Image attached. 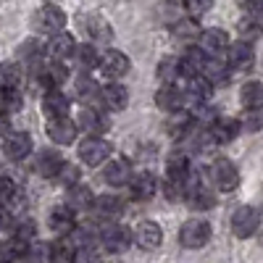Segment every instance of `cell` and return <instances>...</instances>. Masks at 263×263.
Instances as JSON below:
<instances>
[{
  "label": "cell",
  "mask_w": 263,
  "mask_h": 263,
  "mask_svg": "<svg viewBox=\"0 0 263 263\" xmlns=\"http://www.w3.org/2000/svg\"><path fill=\"white\" fill-rule=\"evenodd\" d=\"M179 242L187 250H200L211 242V224L205 218H190L179 229Z\"/></svg>",
  "instance_id": "6da1fadb"
},
{
  "label": "cell",
  "mask_w": 263,
  "mask_h": 263,
  "mask_svg": "<svg viewBox=\"0 0 263 263\" xmlns=\"http://www.w3.org/2000/svg\"><path fill=\"white\" fill-rule=\"evenodd\" d=\"M260 227V213L253 205H239L232 213V234L239 239H250Z\"/></svg>",
  "instance_id": "7a4b0ae2"
},
{
  "label": "cell",
  "mask_w": 263,
  "mask_h": 263,
  "mask_svg": "<svg viewBox=\"0 0 263 263\" xmlns=\"http://www.w3.org/2000/svg\"><path fill=\"white\" fill-rule=\"evenodd\" d=\"M100 242H103V248L108 250V253H124V250H129V245H132V232L126 229V227H121V224H116V221H108L103 229H100Z\"/></svg>",
  "instance_id": "3957f363"
},
{
  "label": "cell",
  "mask_w": 263,
  "mask_h": 263,
  "mask_svg": "<svg viewBox=\"0 0 263 263\" xmlns=\"http://www.w3.org/2000/svg\"><path fill=\"white\" fill-rule=\"evenodd\" d=\"M32 27L42 34H58L66 27V13L58 6H42L32 18Z\"/></svg>",
  "instance_id": "277c9868"
},
{
  "label": "cell",
  "mask_w": 263,
  "mask_h": 263,
  "mask_svg": "<svg viewBox=\"0 0 263 263\" xmlns=\"http://www.w3.org/2000/svg\"><path fill=\"white\" fill-rule=\"evenodd\" d=\"M211 182L221 190V192H232L239 184V171L229 158H216L211 163Z\"/></svg>",
  "instance_id": "5b68a950"
},
{
  "label": "cell",
  "mask_w": 263,
  "mask_h": 263,
  "mask_svg": "<svg viewBox=\"0 0 263 263\" xmlns=\"http://www.w3.org/2000/svg\"><path fill=\"white\" fill-rule=\"evenodd\" d=\"M111 153H114L111 142L103 140V137H87V140L79 145V158H82V163H87V166H100V163H105L108 158H111Z\"/></svg>",
  "instance_id": "8992f818"
},
{
  "label": "cell",
  "mask_w": 263,
  "mask_h": 263,
  "mask_svg": "<svg viewBox=\"0 0 263 263\" xmlns=\"http://www.w3.org/2000/svg\"><path fill=\"white\" fill-rule=\"evenodd\" d=\"M98 69H100L108 79H121V77L129 74L132 63H129V58H126L121 50H105V53L100 55Z\"/></svg>",
  "instance_id": "52a82bcc"
},
{
  "label": "cell",
  "mask_w": 263,
  "mask_h": 263,
  "mask_svg": "<svg viewBox=\"0 0 263 263\" xmlns=\"http://www.w3.org/2000/svg\"><path fill=\"white\" fill-rule=\"evenodd\" d=\"M74 208H69V205H58V208H53L50 211V216H48V227L53 229V234H58V237H69L74 229H77V218H74Z\"/></svg>",
  "instance_id": "ba28073f"
},
{
  "label": "cell",
  "mask_w": 263,
  "mask_h": 263,
  "mask_svg": "<svg viewBox=\"0 0 263 263\" xmlns=\"http://www.w3.org/2000/svg\"><path fill=\"white\" fill-rule=\"evenodd\" d=\"M77 124L69 119V116H55V119H48V137L58 145H71L77 140Z\"/></svg>",
  "instance_id": "9c48e42d"
},
{
  "label": "cell",
  "mask_w": 263,
  "mask_h": 263,
  "mask_svg": "<svg viewBox=\"0 0 263 263\" xmlns=\"http://www.w3.org/2000/svg\"><path fill=\"white\" fill-rule=\"evenodd\" d=\"M3 150L11 161H24L32 153V137L27 132H8L3 140Z\"/></svg>",
  "instance_id": "30bf717a"
},
{
  "label": "cell",
  "mask_w": 263,
  "mask_h": 263,
  "mask_svg": "<svg viewBox=\"0 0 263 263\" xmlns=\"http://www.w3.org/2000/svg\"><path fill=\"white\" fill-rule=\"evenodd\" d=\"M92 213L100 221H116L124 213V200L119 195H98L95 203H92Z\"/></svg>",
  "instance_id": "8fae6325"
},
{
  "label": "cell",
  "mask_w": 263,
  "mask_h": 263,
  "mask_svg": "<svg viewBox=\"0 0 263 263\" xmlns=\"http://www.w3.org/2000/svg\"><path fill=\"white\" fill-rule=\"evenodd\" d=\"M135 242L142 250H156L163 242V229L158 221H140L137 232H135Z\"/></svg>",
  "instance_id": "7c38bea8"
},
{
  "label": "cell",
  "mask_w": 263,
  "mask_h": 263,
  "mask_svg": "<svg viewBox=\"0 0 263 263\" xmlns=\"http://www.w3.org/2000/svg\"><path fill=\"white\" fill-rule=\"evenodd\" d=\"M77 126H79L82 132H87L90 137H100L103 132L108 129V119H105L100 111H95V108H82L79 119H77Z\"/></svg>",
  "instance_id": "4fadbf2b"
},
{
  "label": "cell",
  "mask_w": 263,
  "mask_h": 263,
  "mask_svg": "<svg viewBox=\"0 0 263 263\" xmlns=\"http://www.w3.org/2000/svg\"><path fill=\"white\" fill-rule=\"evenodd\" d=\"M156 190H158V179L153 177L150 171L135 174V177H132V182H129V192H132V197H135V200H150V197L156 195Z\"/></svg>",
  "instance_id": "5bb4252c"
},
{
  "label": "cell",
  "mask_w": 263,
  "mask_h": 263,
  "mask_svg": "<svg viewBox=\"0 0 263 263\" xmlns=\"http://www.w3.org/2000/svg\"><path fill=\"white\" fill-rule=\"evenodd\" d=\"M100 100H103V105L108 108V111H124L126 103H129V90L119 82H111L100 90Z\"/></svg>",
  "instance_id": "9a60e30c"
},
{
  "label": "cell",
  "mask_w": 263,
  "mask_h": 263,
  "mask_svg": "<svg viewBox=\"0 0 263 263\" xmlns=\"http://www.w3.org/2000/svg\"><path fill=\"white\" fill-rule=\"evenodd\" d=\"M255 61V53L250 48V42H237V45L229 48V55H227V63H229V69L234 71H250V66Z\"/></svg>",
  "instance_id": "2e32d148"
},
{
  "label": "cell",
  "mask_w": 263,
  "mask_h": 263,
  "mask_svg": "<svg viewBox=\"0 0 263 263\" xmlns=\"http://www.w3.org/2000/svg\"><path fill=\"white\" fill-rule=\"evenodd\" d=\"M103 179H105V184H111V187H124V184H129V182H132V166H129V161L114 158L111 163L103 168Z\"/></svg>",
  "instance_id": "e0dca14e"
},
{
  "label": "cell",
  "mask_w": 263,
  "mask_h": 263,
  "mask_svg": "<svg viewBox=\"0 0 263 263\" xmlns=\"http://www.w3.org/2000/svg\"><path fill=\"white\" fill-rule=\"evenodd\" d=\"M74 50H77V42H74V37H71L69 32H58V34H53L50 42H48V55H50L53 61L71 58Z\"/></svg>",
  "instance_id": "ac0fdd59"
},
{
  "label": "cell",
  "mask_w": 263,
  "mask_h": 263,
  "mask_svg": "<svg viewBox=\"0 0 263 263\" xmlns=\"http://www.w3.org/2000/svg\"><path fill=\"white\" fill-rule=\"evenodd\" d=\"M182 103H184V92L177 90V84H163L161 90L156 92V105L161 108V111H166V114L179 111Z\"/></svg>",
  "instance_id": "d6986e66"
},
{
  "label": "cell",
  "mask_w": 263,
  "mask_h": 263,
  "mask_svg": "<svg viewBox=\"0 0 263 263\" xmlns=\"http://www.w3.org/2000/svg\"><path fill=\"white\" fill-rule=\"evenodd\" d=\"M208 129H211V140H213V142H218V145H227V142H232V140L239 135V129H242V124L234 121V119H216Z\"/></svg>",
  "instance_id": "ffe728a7"
},
{
  "label": "cell",
  "mask_w": 263,
  "mask_h": 263,
  "mask_svg": "<svg viewBox=\"0 0 263 263\" xmlns=\"http://www.w3.org/2000/svg\"><path fill=\"white\" fill-rule=\"evenodd\" d=\"M184 200H187V205L195 208V211H208V208H213V203H216V195H213L211 190H205L200 182H192V184L187 187Z\"/></svg>",
  "instance_id": "44dd1931"
},
{
  "label": "cell",
  "mask_w": 263,
  "mask_h": 263,
  "mask_svg": "<svg viewBox=\"0 0 263 263\" xmlns=\"http://www.w3.org/2000/svg\"><path fill=\"white\" fill-rule=\"evenodd\" d=\"M211 90H213V82H211L208 77H203V74H197V77H190L184 98L192 100L195 105H203V103L211 98Z\"/></svg>",
  "instance_id": "7402d4cb"
},
{
  "label": "cell",
  "mask_w": 263,
  "mask_h": 263,
  "mask_svg": "<svg viewBox=\"0 0 263 263\" xmlns=\"http://www.w3.org/2000/svg\"><path fill=\"white\" fill-rule=\"evenodd\" d=\"M69 98H66L61 90H48L45 98H42V108H45V116L48 119H55V116H69Z\"/></svg>",
  "instance_id": "603a6c76"
},
{
  "label": "cell",
  "mask_w": 263,
  "mask_h": 263,
  "mask_svg": "<svg viewBox=\"0 0 263 263\" xmlns=\"http://www.w3.org/2000/svg\"><path fill=\"white\" fill-rule=\"evenodd\" d=\"M227 48H229V37H227L224 29H205L200 34V50L205 55H218Z\"/></svg>",
  "instance_id": "cb8c5ba5"
},
{
  "label": "cell",
  "mask_w": 263,
  "mask_h": 263,
  "mask_svg": "<svg viewBox=\"0 0 263 263\" xmlns=\"http://www.w3.org/2000/svg\"><path fill=\"white\" fill-rule=\"evenodd\" d=\"M63 158H61V153L55 150H42L40 156H37V171L42 174V177H48V179H55L61 168H63Z\"/></svg>",
  "instance_id": "d4e9b609"
},
{
  "label": "cell",
  "mask_w": 263,
  "mask_h": 263,
  "mask_svg": "<svg viewBox=\"0 0 263 263\" xmlns=\"http://www.w3.org/2000/svg\"><path fill=\"white\" fill-rule=\"evenodd\" d=\"M95 203V195L90 187H84V184H74L69 187V195H66V205L74 208V211H90Z\"/></svg>",
  "instance_id": "484cf974"
},
{
  "label": "cell",
  "mask_w": 263,
  "mask_h": 263,
  "mask_svg": "<svg viewBox=\"0 0 263 263\" xmlns=\"http://www.w3.org/2000/svg\"><path fill=\"white\" fill-rule=\"evenodd\" d=\"M166 174H168V179L171 182H187V177L192 174L190 168V158L184 156V153H171V158L166 163Z\"/></svg>",
  "instance_id": "4316f807"
},
{
  "label": "cell",
  "mask_w": 263,
  "mask_h": 263,
  "mask_svg": "<svg viewBox=\"0 0 263 263\" xmlns=\"http://www.w3.org/2000/svg\"><path fill=\"white\" fill-rule=\"evenodd\" d=\"M239 103L248 111H263V82H248L239 90Z\"/></svg>",
  "instance_id": "83f0119b"
},
{
  "label": "cell",
  "mask_w": 263,
  "mask_h": 263,
  "mask_svg": "<svg viewBox=\"0 0 263 263\" xmlns=\"http://www.w3.org/2000/svg\"><path fill=\"white\" fill-rule=\"evenodd\" d=\"M24 263H55L53 242H29L24 253Z\"/></svg>",
  "instance_id": "f1b7e54d"
},
{
  "label": "cell",
  "mask_w": 263,
  "mask_h": 263,
  "mask_svg": "<svg viewBox=\"0 0 263 263\" xmlns=\"http://www.w3.org/2000/svg\"><path fill=\"white\" fill-rule=\"evenodd\" d=\"M179 63H182V71H184L187 77H197V74L205 71V63H208V61H205V53L197 48V50H187Z\"/></svg>",
  "instance_id": "f546056e"
},
{
  "label": "cell",
  "mask_w": 263,
  "mask_h": 263,
  "mask_svg": "<svg viewBox=\"0 0 263 263\" xmlns=\"http://www.w3.org/2000/svg\"><path fill=\"white\" fill-rule=\"evenodd\" d=\"M21 103H24V98H21L18 87H0V111L3 114L21 111Z\"/></svg>",
  "instance_id": "4dcf8cb0"
},
{
  "label": "cell",
  "mask_w": 263,
  "mask_h": 263,
  "mask_svg": "<svg viewBox=\"0 0 263 263\" xmlns=\"http://www.w3.org/2000/svg\"><path fill=\"white\" fill-rule=\"evenodd\" d=\"M74 58H77V66L82 71H90V69H95V66L100 63V55H98V50L92 45H77Z\"/></svg>",
  "instance_id": "1f68e13d"
},
{
  "label": "cell",
  "mask_w": 263,
  "mask_h": 263,
  "mask_svg": "<svg viewBox=\"0 0 263 263\" xmlns=\"http://www.w3.org/2000/svg\"><path fill=\"white\" fill-rule=\"evenodd\" d=\"M182 74H184V71H182V63H179V61H174V58H163V61L158 63V79H161L163 84H174Z\"/></svg>",
  "instance_id": "d6a6232c"
},
{
  "label": "cell",
  "mask_w": 263,
  "mask_h": 263,
  "mask_svg": "<svg viewBox=\"0 0 263 263\" xmlns=\"http://www.w3.org/2000/svg\"><path fill=\"white\" fill-rule=\"evenodd\" d=\"M84 29H87V34H90L92 40H100V42L111 40V27H108V21L100 18V16H90V18H87Z\"/></svg>",
  "instance_id": "836d02e7"
},
{
  "label": "cell",
  "mask_w": 263,
  "mask_h": 263,
  "mask_svg": "<svg viewBox=\"0 0 263 263\" xmlns=\"http://www.w3.org/2000/svg\"><path fill=\"white\" fill-rule=\"evenodd\" d=\"M24 79V71L16 63H3L0 66V87H18Z\"/></svg>",
  "instance_id": "e575fe53"
},
{
  "label": "cell",
  "mask_w": 263,
  "mask_h": 263,
  "mask_svg": "<svg viewBox=\"0 0 263 263\" xmlns=\"http://www.w3.org/2000/svg\"><path fill=\"white\" fill-rule=\"evenodd\" d=\"M18 58H21V61H27V63H34V66H37V63H40V58H42V48L37 45L34 40H27L24 45L18 48Z\"/></svg>",
  "instance_id": "d590c367"
},
{
  "label": "cell",
  "mask_w": 263,
  "mask_h": 263,
  "mask_svg": "<svg viewBox=\"0 0 263 263\" xmlns=\"http://www.w3.org/2000/svg\"><path fill=\"white\" fill-rule=\"evenodd\" d=\"M13 197H16V184H13V179H8V177H3V174H0V208H6Z\"/></svg>",
  "instance_id": "8d00e7d4"
},
{
  "label": "cell",
  "mask_w": 263,
  "mask_h": 263,
  "mask_svg": "<svg viewBox=\"0 0 263 263\" xmlns=\"http://www.w3.org/2000/svg\"><path fill=\"white\" fill-rule=\"evenodd\" d=\"M55 179L61 184H66V187H74V184H79V168L71 166V163H63V168H61V174Z\"/></svg>",
  "instance_id": "74e56055"
},
{
  "label": "cell",
  "mask_w": 263,
  "mask_h": 263,
  "mask_svg": "<svg viewBox=\"0 0 263 263\" xmlns=\"http://www.w3.org/2000/svg\"><path fill=\"white\" fill-rule=\"evenodd\" d=\"M13 237L24 239V242H32V237H34V221H29V218H21V221L13 227Z\"/></svg>",
  "instance_id": "f35d334b"
},
{
  "label": "cell",
  "mask_w": 263,
  "mask_h": 263,
  "mask_svg": "<svg viewBox=\"0 0 263 263\" xmlns=\"http://www.w3.org/2000/svg\"><path fill=\"white\" fill-rule=\"evenodd\" d=\"M95 90H98V84H95V82H92L90 77H87V74L77 79V95H79L82 100L92 98V95H95Z\"/></svg>",
  "instance_id": "ab89813d"
},
{
  "label": "cell",
  "mask_w": 263,
  "mask_h": 263,
  "mask_svg": "<svg viewBox=\"0 0 263 263\" xmlns=\"http://www.w3.org/2000/svg\"><path fill=\"white\" fill-rule=\"evenodd\" d=\"M239 34L245 37V42L260 37V27H258V18H245L242 24H239Z\"/></svg>",
  "instance_id": "60d3db41"
},
{
  "label": "cell",
  "mask_w": 263,
  "mask_h": 263,
  "mask_svg": "<svg viewBox=\"0 0 263 263\" xmlns=\"http://www.w3.org/2000/svg\"><path fill=\"white\" fill-rule=\"evenodd\" d=\"M74 263H100V255L95 253L92 245H87V248H79V250H77Z\"/></svg>",
  "instance_id": "b9f144b4"
},
{
  "label": "cell",
  "mask_w": 263,
  "mask_h": 263,
  "mask_svg": "<svg viewBox=\"0 0 263 263\" xmlns=\"http://www.w3.org/2000/svg\"><path fill=\"white\" fill-rule=\"evenodd\" d=\"M174 32H177V37L195 40V37H197V24H195L192 18H190V21H179V24H177V29H174Z\"/></svg>",
  "instance_id": "7bdbcfd3"
},
{
  "label": "cell",
  "mask_w": 263,
  "mask_h": 263,
  "mask_svg": "<svg viewBox=\"0 0 263 263\" xmlns=\"http://www.w3.org/2000/svg\"><path fill=\"white\" fill-rule=\"evenodd\" d=\"M242 129L245 132H260L263 129V114L260 111H250V116L242 121Z\"/></svg>",
  "instance_id": "ee69618b"
},
{
  "label": "cell",
  "mask_w": 263,
  "mask_h": 263,
  "mask_svg": "<svg viewBox=\"0 0 263 263\" xmlns=\"http://www.w3.org/2000/svg\"><path fill=\"white\" fill-rule=\"evenodd\" d=\"M211 3H213V0H187V8H190V13L192 16H200V13H205L208 8H211Z\"/></svg>",
  "instance_id": "f6af8a7d"
},
{
  "label": "cell",
  "mask_w": 263,
  "mask_h": 263,
  "mask_svg": "<svg viewBox=\"0 0 263 263\" xmlns=\"http://www.w3.org/2000/svg\"><path fill=\"white\" fill-rule=\"evenodd\" d=\"M242 6L250 8L255 18H263V0H242Z\"/></svg>",
  "instance_id": "bcb514c9"
},
{
  "label": "cell",
  "mask_w": 263,
  "mask_h": 263,
  "mask_svg": "<svg viewBox=\"0 0 263 263\" xmlns=\"http://www.w3.org/2000/svg\"><path fill=\"white\" fill-rule=\"evenodd\" d=\"M6 132H8V114L0 111V135L6 137Z\"/></svg>",
  "instance_id": "7dc6e473"
},
{
  "label": "cell",
  "mask_w": 263,
  "mask_h": 263,
  "mask_svg": "<svg viewBox=\"0 0 263 263\" xmlns=\"http://www.w3.org/2000/svg\"><path fill=\"white\" fill-rule=\"evenodd\" d=\"M168 3H187V0H168Z\"/></svg>",
  "instance_id": "c3c4849f"
},
{
  "label": "cell",
  "mask_w": 263,
  "mask_h": 263,
  "mask_svg": "<svg viewBox=\"0 0 263 263\" xmlns=\"http://www.w3.org/2000/svg\"><path fill=\"white\" fill-rule=\"evenodd\" d=\"M0 263H13V260H8V258H3V260H0Z\"/></svg>",
  "instance_id": "681fc988"
}]
</instances>
